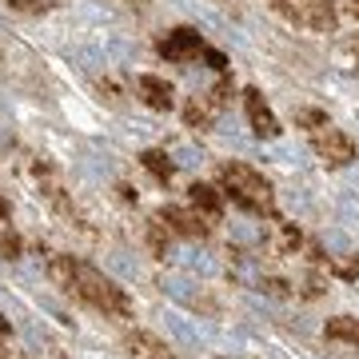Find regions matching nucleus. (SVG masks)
<instances>
[{"label":"nucleus","mask_w":359,"mask_h":359,"mask_svg":"<svg viewBox=\"0 0 359 359\" xmlns=\"http://www.w3.org/2000/svg\"><path fill=\"white\" fill-rule=\"evenodd\" d=\"M48 276L60 283L65 292L76 295L80 304H88L92 311H104V316H116V320H124V316L132 311L124 287H116L104 271H96L92 264H84V259L52 256L48 259Z\"/></svg>","instance_id":"obj_1"},{"label":"nucleus","mask_w":359,"mask_h":359,"mask_svg":"<svg viewBox=\"0 0 359 359\" xmlns=\"http://www.w3.org/2000/svg\"><path fill=\"white\" fill-rule=\"evenodd\" d=\"M219 184H224V196H231V204H240L252 216H276V196H271V184L259 176L252 164H219Z\"/></svg>","instance_id":"obj_2"},{"label":"nucleus","mask_w":359,"mask_h":359,"mask_svg":"<svg viewBox=\"0 0 359 359\" xmlns=\"http://www.w3.org/2000/svg\"><path fill=\"white\" fill-rule=\"evenodd\" d=\"M276 13H283L292 25L311 32H332L335 28V4L332 0H271Z\"/></svg>","instance_id":"obj_3"},{"label":"nucleus","mask_w":359,"mask_h":359,"mask_svg":"<svg viewBox=\"0 0 359 359\" xmlns=\"http://www.w3.org/2000/svg\"><path fill=\"white\" fill-rule=\"evenodd\" d=\"M311 144H316V152H320V160H323L327 168H347L351 160H355V140H351L344 128H335V124H323V128H316Z\"/></svg>","instance_id":"obj_4"},{"label":"nucleus","mask_w":359,"mask_h":359,"mask_svg":"<svg viewBox=\"0 0 359 359\" xmlns=\"http://www.w3.org/2000/svg\"><path fill=\"white\" fill-rule=\"evenodd\" d=\"M204 48L208 44L196 28H172V32L160 36V44H156V52H160L164 60H172V65H188V60H196Z\"/></svg>","instance_id":"obj_5"},{"label":"nucleus","mask_w":359,"mask_h":359,"mask_svg":"<svg viewBox=\"0 0 359 359\" xmlns=\"http://www.w3.org/2000/svg\"><path fill=\"white\" fill-rule=\"evenodd\" d=\"M244 108H248V124H252V132L256 136H264V140H276L280 136V120H276V112L268 108V100L259 96V88H248L244 92Z\"/></svg>","instance_id":"obj_6"},{"label":"nucleus","mask_w":359,"mask_h":359,"mask_svg":"<svg viewBox=\"0 0 359 359\" xmlns=\"http://www.w3.org/2000/svg\"><path fill=\"white\" fill-rule=\"evenodd\" d=\"M160 219L168 224V231L188 236V240H208V231H212L200 212H188V208H176V204H168L164 212H160Z\"/></svg>","instance_id":"obj_7"},{"label":"nucleus","mask_w":359,"mask_h":359,"mask_svg":"<svg viewBox=\"0 0 359 359\" xmlns=\"http://www.w3.org/2000/svg\"><path fill=\"white\" fill-rule=\"evenodd\" d=\"M136 92H140V100L148 108H156V112H168L176 104V92H172V84L164 76H140L136 80Z\"/></svg>","instance_id":"obj_8"},{"label":"nucleus","mask_w":359,"mask_h":359,"mask_svg":"<svg viewBox=\"0 0 359 359\" xmlns=\"http://www.w3.org/2000/svg\"><path fill=\"white\" fill-rule=\"evenodd\" d=\"M188 200H192V208L208 219V224H216V219L224 216V196H219L212 184H200V180H196L192 188H188Z\"/></svg>","instance_id":"obj_9"},{"label":"nucleus","mask_w":359,"mask_h":359,"mask_svg":"<svg viewBox=\"0 0 359 359\" xmlns=\"http://www.w3.org/2000/svg\"><path fill=\"white\" fill-rule=\"evenodd\" d=\"M128 355L132 359H176L172 351H168V344L164 339H156V335H148V332H128Z\"/></svg>","instance_id":"obj_10"},{"label":"nucleus","mask_w":359,"mask_h":359,"mask_svg":"<svg viewBox=\"0 0 359 359\" xmlns=\"http://www.w3.org/2000/svg\"><path fill=\"white\" fill-rule=\"evenodd\" d=\"M327 339L359 344V320H351V316H335V320H327Z\"/></svg>","instance_id":"obj_11"},{"label":"nucleus","mask_w":359,"mask_h":359,"mask_svg":"<svg viewBox=\"0 0 359 359\" xmlns=\"http://www.w3.org/2000/svg\"><path fill=\"white\" fill-rule=\"evenodd\" d=\"M212 112H216V104L204 96V100H192L188 108H184V120H188V128L204 132V128H212Z\"/></svg>","instance_id":"obj_12"},{"label":"nucleus","mask_w":359,"mask_h":359,"mask_svg":"<svg viewBox=\"0 0 359 359\" xmlns=\"http://www.w3.org/2000/svg\"><path fill=\"white\" fill-rule=\"evenodd\" d=\"M140 164L148 168V172H152V176L160 180V184H168V180H172V172H176V164L168 160V152H156V148L140 156Z\"/></svg>","instance_id":"obj_13"},{"label":"nucleus","mask_w":359,"mask_h":359,"mask_svg":"<svg viewBox=\"0 0 359 359\" xmlns=\"http://www.w3.org/2000/svg\"><path fill=\"white\" fill-rule=\"evenodd\" d=\"M144 236H148V248H152V256H156V259H168V236H172V231H168L164 219L156 216L152 224H148V231H144Z\"/></svg>","instance_id":"obj_14"},{"label":"nucleus","mask_w":359,"mask_h":359,"mask_svg":"<svg viewBox=\"0 0 359 359\" xmlns=\"http://www.w3.org/2000/svg\"><path fill=\"white\" fill-rule=\"evenodd\" d=\"M276 248H280L283 256H292L295 248H299V228H292V224H280V236H276Z\"/></svg>","instance_id":"obj_15"},{"label":"nucleus","mask_w":359,"mask_h":359,"mask_svg":"<svg viewBox=\"0 0 359 359\" xmlns=\"http://www.w3.org/2000/svg\"><path fill=\"white\" fill-rule=\"evenodd\" d=\"M332 271L344 280H359V259H332Z\"/></svg>","instance_id":"obj_16"},{"label":"nucleus","mask_w":359,"mask_h":359,"mask_svg":"<svg viewBox=\"0 0 359 359\" xmlns=\"http://www.w3.org/2000/svg\"><path fill=\"white\" fill-rule=\"evenodd\" d=\"M259 292H268V295H276V299H283V295H287V283H283V280H259Z\"/></svg>","instance_id":"obj_17"},{"label":"nucleus","mask_w":359,"mask_h":359,"mask_svg":"<svg viewBox=\"0 0 359 359\" xmlns=\"http://www.w3.org/2000/svg\"><path fill=\"white\" fill-rule=\"evenodd\" d=\"M0 252H4L8 259H16L20 256V240H16V236H4V240H0Z\"/></svg>","instance_id":"obj_18"},{"label":"nucleus","mask_w":359,"mask_h":359,"mask_svg":"<svg viewBox=\"0 0 359 359\" xmlns=\"http://www.w3.org/2000/svg\"><path fill=\"white\" fill-rule=\"evenodd\" d=\"M204 56H208V65L216 68V72H224V68H228V60H224V52H216V48H204Z\"/></svg>","instance_id":"obj_19"},{"label":"nucleus","mask_w":359,"mask_h":359,"mask_svg":"<svg viewBox=\"0 0 359 359\" xmlns=\"http://www.w3.org/2000/svg\"><path fill=\"white\" fill-rule=\"evenodd\" d=\"M0 219H8V200L0 196Z\"/></svg>","instance_id":"obj_20"},{"label":"nucleus","mask_w":359,"mask_h":359,"mask_svg":"<svg viewBox=\"0 0 359 359\" xmlns=\"http://www.w3.org/2000/svg\"><path fill=\"white\" fill-rule=\"evenodd\" d=\"M347 13H351V16H359V0H347Z\"/></svg>","instance_id":"obj_21"},{"label":"nucleus","mask_w":359,"mask_h":359,"mask_svg":"<svg viewBox=\"0 0 359 359\" xmlns=\"http://www.w3.org/2000/svg\"><path fill=\"white\" fill-rule=\"evenodd\" d=\"M4 332H8V320H4V316H0V335H4Z\"/></svg>","instance_id":"obj_22"},{"label":"nucleus","mask_w":359,"mask_h":359,"mask_svg":"<svg viewBox=\"0 0 359 359\" xmlns=\"http://www.w3.org/2000/svg\"><path fill=\"white\" fill-rule=\"evenodd\" d=\"M0 359H8V351H4V347H0Z\"/></svg>","instance_id":"obj_23"},{"label":"nucleus","mask_w":359,"mask_h":359,"mask_svg":"<svg viewBox=\"0 0 359 359\" xmlns=\"http://www.w3.org/2000/svg\"><path fill=\"white\" fill-rule=\"evenodd\" d=\"M355 48H359V44H355Z\"/></svg>","instance_id":"obj_24"}]
</instances>
